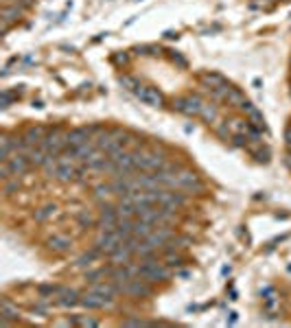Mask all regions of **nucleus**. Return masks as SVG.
Returning a JSON list of instances; mask_svg holds the SVG:
<instances>
[{"label": "nucleus", "mask_w": 291, "mask_h": 328, "mask_svg": "<svg viewBox=\"0 0 291 328\" xmlns=\"http://www.w3.org/2000/svg\"><path fill=\"white\" fill-rule=\"evenodd\" d=\"M107 195H112V184H101L94 188V197H97V199H103Z\"/></svg>", "instance_id": "5701e85b"}, {"label": "nucleus", "mask_w": 291, "mask_h": 328, "mask_svg": "<svg viewBox=\"0 0 291 328\" xmlns=\"http://www.w3.org/2000/svg\"><path fill=\"white\" fill-rule=\"evenodd\" d=\"M114 62H119V64H121V62H123V64H127V55H116V57H114Z\"/></svg>", "instance_id": "c756f323"}, {"label": "nucleus", "mask_w": 291, "mask_h": 328, "mask_svg": "<svg viewBox=\"0 0 291 328\" xmlns=\"http://www.w3.org/2000/svg\"><path fill=\"white\" fill-rule=\"evenodd\" d=\"M5 162H9V166H11V171H13L16 177H22V175H26L28 169H31V160H28V156L26 153H20V151L11 153V158L5 160Z\"/></svg>", "instance_id": "9d476101"}, {"label": "nucleus", "mask_w": 291, "mask_h": 328, "mask_svg": "<svg viewBox=\"0 0 291 328\" xmlns=\"http://www.w3.org/2000/svg\"><path fill=\"white\" fill-rule=\"evenodd\" d=\"M132 250L129 247H125V245H121L119 250H114L112 254H110V258H112V262L114 265H125V262H132Z\"/></svg>", "instance_id": "ddd939ff"}, {"label": "nucleus", "mask_w": 291, "mask_h": 328, "mask_svg": "<svg viewBox=\"0 0 291 328\" xmlns=\"http://www.w3.org/2000/svg\"><path fill=\"white\" fill-rule=\"evenodd\" d=\"M44 136H46V129L38 125V127H28L22 138H24V142L28 144V147H40L42 140H44Z\"/></svg>", "instance_id": "f8f14e48"}, {"label": "nucleus", "mask_w": 291, "mask_h": 328, "mask_svg": "<svg viewBox=\"0 0 291 328\" xmlns=\"http://www.w3.org/2000/svg\"><path fill=\"white\" fill-rule=\"evenodd\" d=\"M121 324L123 326H151V322H144L140 317H127V319H123Z\"/></svg>", "instance_id": "a878e982"}, {"label": "nucleus", "mask_w": 291, "mask_h": 328, "mask_svg": "<svg viewBox=\"0 0 291 328\" xmlns=\"http://www.w3.org/2000/svg\"><path fill=\"white\" fill-rule=\"evenodd\" d=\"M70 324H77V326H99V322H97V319H92V317H72Z\"/></svg>", "instance_id": "b1692460"}, {"label": "nucleus", "mask_w": 291, "mask_h": 328, "mask_svg": "<svg viewBox=\"0 0 291 328\" xmlns=\"http://www.w3.org/2000/svg\"><path fill=\"white\" fill-rule=\"evenodd\" d=\"M107 276H110V267H99V269H92V272L85 274V282L97 284V282H101V278H107Z\"/></svg>", "instance_id": "dca6fc26"}, {"label": "nucleus", "mask_w": 291, "mask_h": 328, "mask_svg": "<svg viewBox=\"0 0 291 328\" xmlns=\"http://www.w3.org/2000/svg\"><path fill=\"white\" fill-rule=\"evenodd\" d=\"M79 304H81L83 309H90V311H101V309H107V306H112L114 300H112V297H105V295L97 293V291H88V293L81 295Z\"/></svg>", "instance_id": "0eeeda50"}, {"label": "nucleus", "mask_w": 291, "mask_h": 328, "mask_svg": "<svg viewBox=\"0 0 291 328\" xmlns=\"http://www.w3.org/2000/svg\"><path fill=\"white\" fill-rule=\"evenodd\" d=\"M77 221H79V225H83V228H90V225H94V219H92V215L90 213H83L77 217Z\"/></svg>", "instance_id": "393cba45"}, {"label": "nucleus", "mask_w": 291, "mask_h": 328, "mask_svg": "<svg viewBox=\"0 0 291 328\" xmlns=\"http://www.w3.org/2000/svg\"><path fill=\"white\" fill-rule=\"evenodd\" d=\"M55 180L60 182H72L77 180V169L75 164H72V160L66 158V156H57V173H55Z\"/></svg>", "instance_id": "6e6552de"}, {"label": "nucleus", "mask_w": 291, "mask_h": 328, "mask_svg": "<svg viewBox=\"0 0 291 328\" xmlns=\"http://www.w3.org/2000/svg\"><path fill=\"white\" fill-rule=\"evenodd\" d=\"M184 258H182V256H178V254L176 252H169V254H166V258H164V265L166 267H171V269H180L182 265H184Z\"/></svg>", "instance_id": "aec40b11"}, {"label": "nucleus", "mask_w": 291, "mask_h": 328, "mask_svg": "<svg viewBox=\"0 0 291 328\" xmlns=\"http://www.w3.org/2000/svg\"><path fill=\"white\" fill-rule=\"evenodd\" d=\"M201 81H203L206 87H225V85H230L219 72H206V75H201Z\"/></svg>", "instance_id": "4468645a"}, {"label": "nucleus", "mask_w": 291, "mask_h": 328, "mask_svg": "<svg viewBox=\"0 0 291 328\" xmlns=\"http://www.w3.org/2000/svg\"><path fill=\"white\" fill-rule=\"evenodd\" d=\"M16 188H18V180H16V182L5 180V188H3V193H5V195H11L13 191H16Z\"/></svg>", "instance_id": "bb28decb"}, {"label": "nucleus", "mask_w": 291, "mask_h": 328, "mask_svg": "<svg viewBox=\"0 0 291 328\" xmlns=\"http://www.w3.org/2000/svg\"><path fill=\"white\" fill-rule=\"evenodd\" d=\"M176 191H184V193H199L203 191V184L199 180L197 173L193 171H180L176 177Z\"/></svg>", "instance_id": "7ed1b4c3"}, {"label": "nucleus", "mask_w": 291, "mask_h": 328, "mask_svg": "<svg viewBox=\"0 0 291 328\" xmlns=\"http://www.w3.org/2000/svg\"><path fill=\"white\" fill-rule=\"evenodd\" d=\"M70 245H72V241L68 236H64V234H53V236L46 238V247H48L50 252H57V254L68 252Z\"/></svg>", "instance_id": "9b49d317"}, {"label": "nucleus", "mask_w": 291, "mask_h": 328, "mask_svg": "<svg viewBox=\"0 0 291 328\" xmlns=\"http://www.w3.org/2000/svg\"><path fill=\"white\" fill-rule=\"evenodd\" d=\"M123 293L125 295H132V297H151L154 295V287H151L149 280H140V278H132L125 282L123 287Z\"/></svg>", "instance_id": "20e7f679"}, {"label": "nucleus", "mask_w": 291, "mask_h": 328, "mask_svg": "<svg viewBox=\"0 0 291 328\" xmlns=\"http://www.w3.org/2000/svg\"><path fill=\"white\" fill-rule=\"evenodd\" d=\"M285 142H287V147L291 151V127H287V131H285Z\"/></svg>", "instance_id": "c85d7f7f"}, {"label": "nucleus", "mask_w": 291, "mask_h": 328, "mask_svg": "<svg viewBox=\"0 0 291 328\" xmlns=\"http://www.w3.org/2000/svg\"><path fill=\"white\" fill-rule=\"evenodd\" d=\"M99 256H101V252L97 250V247H94V250H92V252H88V254H83V256H81V258H79V260H77V267H90V265H92V262H94V260H97Z\"/></svg>", "instance_id": "6ab92c4d"}, {"label": "nucleus", "mask_w": 291, "mask_h": 328, "mask_svg": "<svg viewBox=\"0 0 291 328\" xmlns=\"http://www.w3.org/2000/svg\"><path fill=\"white\" fill-rule=\"evenodd\" d=\"M121 85L125 87V90H129V92H138V87H140V83H138V79H134V77H129V75H123L121 79Z\"/></svg>", "instance_id": "412c9836"}, {"label": "nucleus", "mask_w": 291, "mask_h": 328, "mask_svg": "<svg viewBox=\"0 0 291 328\" xmlns=\"http://www.w3.org/2000/svg\"><path fill=\"white\" fill-rule=\"evenodd\" d=\"M55 206H44V208H40V210H35V221H44V219L48 217H53L55 215Z\"/></svg>", "instance_id": "4be33fe9"}, {"label": "nucleus", "mask_w": 291, "mask_h": 328, "mask_svg": "<svg viewBox=\"0 0 291 328\" xmlns=\"http://www.w3.org/2000/svg\"><path fill=\"white\" fill-rule=\"evenodd\" d=\"M169 57H171V59H173V62H178L180 66H186V62H184V59H182V57H180L178 53H173V50H169Z\"/></svg>", "instance_id": "cd10ccee"}, {"label": "nucleus", "mask_w": 291, "mask_h": 328, "mask_svg": "<svg viewBox=\"0 0 291 328\" xmlns=\"http://www.w3.org/2000/svg\"><path fill=\"white\" fill-rule=\"evenodd\" d=\"M40 147L44 149L48 156L57 158L64 149H66V134H62L60 127H55L53 131H46V136H44V140H42Z\"/></svg>", "instance_id": "f257e3e1"}, {"label": "nucleus", "mask_w": 291, "mask_h": 328, "mask_svg": "<svg viewBox=\"0 0 291 328\" xmlns=\"http://www.w3.org/2000/svg\"><path fill=\"white\" fill-rule=\"evenodd\" d=\"M287 164L291 166V153H289V158H287Z\"/></svg>", "instance_id": "7c9ffc66"}, {"label": "nucleus", "mask_w": 291, "mask_h": 328, "mask_svg": "<svg viewBox=\"0 0 291 328\" xmlns=\"http://www.w3.org/2000/svg\"><path fill=\"white\" fill-rule=\"evenodd\" d=\"M199 118H201V121H206L208 125H210V123H215V121H217V107H215L213 103H203Z\"/></svg>", "instance_id": "a211bd4d"}, {"label": "nucleus", "mask_w": 291, "mask_h": 328, "mask_svg": "<svg viewBox=\"0 0 291 328\" xmlns=\"http://www.w3.org/2000/svg\"><path fill=\"white\" fill-rule=\"evenodd\" d=\"M158 228V225H154V223H147V221H142V219H138L136 221V225H134V234L138 236V238H147L151 232H154Z\"/></svg>", "instance_id": "2eb2a0df"}, {"label": "nucleus", "mask_w": 291, "mask_h": 328, "mask_svg": "<svg viewBox=\"0 0 291 328\" xmlns=\"http://www.w3.org/2000/svg\"><path fill=\"white\" fill-rule=\"evenodd\" d=\"M201 107H203V101L195 94H188V97H180L173 101V109L180 114H186V116H199L201 114Z\"/></svg>", "instance_id": "f03ea898"}, {"label": "nucleus", "mask_w": 291, "mask_h": 328, "mask_svg": "<svg viewBox=\"0 0 291 328\" xmlns=\"http://www.w3.org/2000/svg\"><path fill=\"white\" fill-rule=\"evenodd\" d=\"M92 138H94L92 127H75L66 134V144H70V147H79V144L90 142Z\"/></svg>", "instance_id": "1a4fd4ad"}, {"label": "nucleus", "mask_w": 291, "mask_h": 328, "mask_svg": "<svg viewBox=\"0 0 291 328\" xmlns=\"http://www.w3.org/2000/svg\"><path fill=\"white\" fill-rule=\"evenodd\" d=\"M136 97L149 107H164V94L154 85H140L136 92Z\"/></svg>", "instance_id": "39448f33"}, {"label": "nucleus", "mask_w": 291, "mask_h": 328, "mask_svg": "<svg viewBox=\"0 0 291 328\" xmlns=\"http://www.w3.org/2000/svg\"><path fill=\"white\" fill-rule=\"evenodd\" d=\"M136 3H140V0H136Z\"/></svg>", "instance_id": "2f4dec72"}, {"label": "nucleus", "mask_w": 291, "mask_h": 328, "mask_svg": "<svg viewBox=\"0 0 291 328\" xmlns=\"http://www.w3.org/2000/svg\"><path fill=\"white\" fill-rule=\"evenodd\" d=\"M121 245H123V236L116 230L101 232V236L97 238V250L101 254H112L114 250H119Z\"/></svg>", "instance_id": "423d86ee"}, {"label": "nucleus", "mask_w": 291, "mask_h": 328, "mask_svg": "<svg viewBox=\"0 0 291 328\" xmlns=\"http://www.w3.org/2000/svg\"><path fill=\"white\" fill-rule=\"evenodd\" d=\"M245 101V97H243V92L239 90V87H228V94H225V103H230V105H241Z\"/></svg>", "instance_id": "f3484780"}]
</instances>
